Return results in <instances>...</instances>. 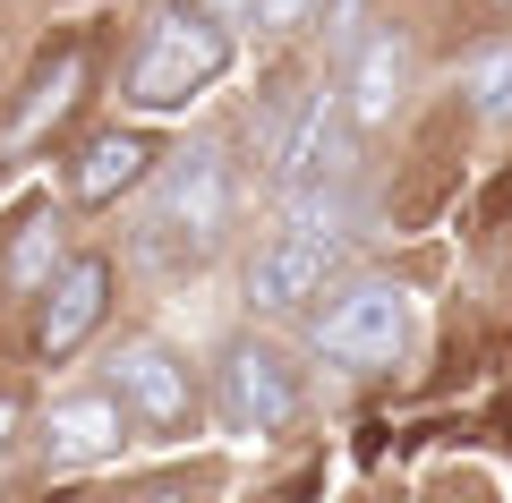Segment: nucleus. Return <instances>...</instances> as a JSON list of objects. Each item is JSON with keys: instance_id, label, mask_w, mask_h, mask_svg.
I'll list each match as a JSON object with an SVG mask.
<instances>
[{"instance_id": "nucleus-1", "label": "nucleus", "mask_w": 512, "mask_h": 503, "mask_svg": "<svg viewBox=\"0 0 512 503\" xmlns=\"http://www.w3.org/2000/svg\"><path fill=\"white\" fill-rule=\"evenodd\" d=\"M222 69H231V18L205 9V0H171V9H154V18H146L120 94L137 111H188Z\"/></svg>"}, {"instance_id": "nucleus-2", "label": "nucleus", "mask_w": 512, "mask_h": 503, "mask_svg": "<svg viewBox=\"0 0 512 503\" xmlns=\"http://www.w3.org/2000/svg\"><path fill=\"white\" fill-rule=\"evenodd\" d=\"M231 205H239V188H231L222 145H180L163 162V188H154L146 248H180L188 265H205L222 248V231H231Z\"/></svg>"}, {"instance_id": "nucleus-3", "label": "nucleus", "mask_w": 512, "mask_h": 503, "mask_svg": "<svg viewBox=\"0 0 512 503\" xmlns=\"http://www.w3.org/2000/svg\"><path fill=\"white\" fill-rule=\"evenodd\" d=\"M299 418V376L274 342H231L214 367V427L239 444H265Z\"/></svg>"}, {"instance_id": "nucleus-4", "label": "nucleus", "mask_w": 512, "mask_h": 503, "mask_svg": "<svg viewBox=\"0 0 512 503\" xmlns=\"http://www.w3.org/2000/svg\"><path fill=\"white\" fill-rule=\"evenodd\" d=\"M316 350L333 367H393L410 350V290L402 282H350L342 299L316 316Z\"/></svg>"}, {"instance_id": "nucleus-5", "label": "nucleus", "mask_w": 512, "mask_h": 503, "mask_svg": "<svg viewBox=\"0 0 512 503\" xmlns=\"http://www.w3.org/2000/svg\"><path fill=\"white\" fill-rule=\"evenodd\" d=\"M111 393L128 401V418L146 435H188L197 427V376H188V359L171 342H120L111 350Z\"/></svg>"}, {"instance_id": "nucleus-6", "label": "nucleus", "mask_w": 512, "mask_h": 503, "mask_svg": "<svg viewBox=\"0 0 512 503\" xmlns=\"http://www.w3.org/2000/svg\"><path fill=\"white\" fill-rule=\"evenodd\" d=\"M128 401L111 393V384H94V393H60L52 410H43V435H35V452H43V469H94V461H111V452L128 444Z\"/></svg>"}, {"instance_id": "nucleus-7", "label": "nucleus", "mask_w": 512, "mask_h": 503, "mask_svg": "<svg viewBox=\"0 0 512 503\" xmlns=\"http://www.w3.org/2000/svg\"><path fill=\"white\" fill-rule=\"evenodd\" d=\"M333 265H342V239H333V231H299V222H291L274 248H256V265H248V307L282 316V307L316 299Z\"/></svg>"}, {"instance_id": "nucleus-8", "label": "nucleus", "mask_w": 512, "mask_h": 503, "mask_svg": "<svg viewBox=\"0 0 512 503\" xmlns=\"http://www.w3.org/2000/svg\"><path fill=\"white\" fill-rule=\"evenodd\" d=\"M103 307H111V265H103V256H69V265L43 282L35 350H43V359H69V350L86 342L94 324H103Z\"/></svg>"}, {"instance_id": "nucleus-9", "label": "nucleus", "mask_w": 512, "mask_h": 503, "mask_svg": "<svg viewBox=\"0 0 512 503\" xmlns=\"http://www.w3.org/2000/svg\"><path fill=\"white\" fill-rule=\"evenodd\" d=\"M402 94H410V43L393 35V26H367V35L350 43V69H342V111L359 128H384L402 111Z\"/></svg>"}, {"instance_id": "nucleus-10", "label": "nucleus", "mask_w": 512, "mask_h": 503, "mask_svg": "<svg viewBox=\"0 0 512 503\" xmlns=\"http://www.w3.org/2000/svg\"><path fill=\"white\" fill-rule=\"evenodd\" d=\"M146 162H154V145L137 137V128H103V137L77 154V205H111V197H128V188L146 180Z\"/></svg>"}, {"instance_id": "nucleus-11", "label": "nucleus", "mask_w": 512, "mask_h": 503, "mask_svg": "<svg viewBox=\"0 0 512 503\" xmlns=\"http://www.w3.org/2000/svg\"><path fill=\"white\" fill-rule=\"evenodd\" d=\"M77 86H86V52H77V43H69V52H60L52 69H35V86H26V103L9 111V145H35L43 128H52L60 111L77 103Z\"/></svg>"}, {"instance_id": "nucleus-12", "label": "nucleus", "mask_w": 512, "mask_h": 503, "mask_svg": "<svg viewBox=\"0 0 512 503\" xmlns=\"http://www.w3.org/2000/svg\"><path fill=\"white\" fill-rule=\"evenodd\" d=\"M461 94H470V111H478L487 128H512V43H495L487 60H470Z\"/></svg>"}, {"instance_id": "nucleus-13", "label": "nucleus", "mask_w": 512, "mask_h": 503, "mask_svg": "<svg viewBox=\"0 0 512 503\" xmlns=\"http://www.w3.org/2000/svg\"><path fill=\"white\" fill-rule=\"evenodd\" d=\"M60 265V222H26L18 248H9V290H43Z\"/></svg>"}, {"instance_id": "nucleus-14", "label": "nucleus", "mask_w": 512, "mask_h": 503, "mask_svg": "<svg viewBox=\"0 0 512 503\" xmlns=\"http://www.w3.org/2000/svg\"><path fill=\"white\" fill-rule=\"evenodd\" d=\"M308 9H316V0H256L248 18H256V26H265V35H291V26H299V18H308Z\"/></svg>"}, {"instance_id": "nucleus-15", "label": "nucleus", "mask_w": 512, "mask_h": 503, "mask_svg": "<svg viewBox=\"0 0 512 503\" xmlns=\"http://www.w3.org/2000/svg\"><path fill=\"white\" fill-rule=\"evenodd\" d=\"M9 435H18V401L0 393V452H9Z\"/></svg>"}, {"instance_id": "nucleus-16", "label": "nucleus", "mask_w": 512, "mask_h": 503, "mask_svg": "<svg viewBox=\"0 0 512 503\" xmlns=\"http://www.w3.org/2000/svg\"><path fill=\"white\" fill-rule=\"evenodd\" d=\"M205 9H222V18H248V9H256V0H205Z\"/></svg>"}, {"instance_id": "nucleus-17", "label": "nucleus", "mask_w": 512, "mask_h": 503, "mask_svg": "<svg viewBox=\"0 0 512 503\" xmlns=\"http://www.w3.org/2000/svg\"><path fill=\"white\" fill-rule=\"evenodd\" d=\"M495 9H512V0H495Z\"/></svg>"}]
</instances>
